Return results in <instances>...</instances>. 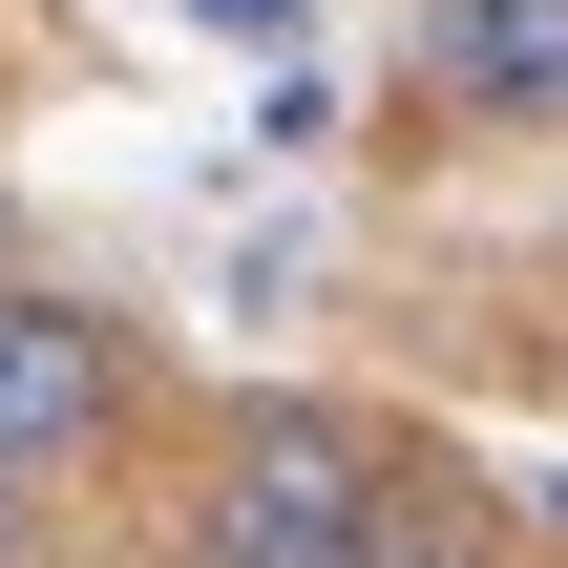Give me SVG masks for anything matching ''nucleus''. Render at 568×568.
Returning a JSON list of instances; mask_svg holds the SVG:
<instances>
[{
  "label": "nucleus",
  "mask_w": 568,
  "mask_h": 568,
  "mask_svg": "<svg viewBox=\"0 0 568 568\" xmlns=\"http://www.w3.org/2000/svg\"><path fill=\"white\" fill-rule=\"evenodd\" d=\"M0 253H21V211H0ZM0 295H21V274H0Z\"/></svg>",
  "instance_id": "5"
},
{
  "label": "nucleus",
  "mask_w": 568,
  "mask_h": 568,
  "mask_svg": "<svg viewBox=\"0 0 568 568\" xmlns=\"http://www.w3.org/2000/svg\"><path fill=\"white\" fill-rule=\"evenodd\" d=\"M190 21H211V42H295L316 0H190Z\"/></svg>",
  "instance_id": "4"
},
{
  "label": "nucleus",
  "mask_w": 568,
  "mask_h": 568,
  "mask_svg": "<svg viewBox=\"0 0 568 568\" xmlns=\"http://www.w3.org/2000/svg\"><path fill=\"white\" fill-rule=\"evenodd\" d=\"M211 568H400L379 443L316 422V400H253V422L211 443Z\"/></svg>",
  "instance_id": "1"
},
{
  "label": "nucleus",
  "mask_w": 568,
  "mask_h": 568,
  "mask_svg": "<svg viewBox=\"0 0 568 568\" xmlns=\"http://www.w3.org/2000/svg\"><path fill=\"white\" fill-rule=\"evenodd\" d=\"M422 84L443 105H568V0H422Z\"/></svg>",
  "instance_id": "3"
},
{
  "label": "nucleus",
  "mask_w": 568,
  "mask_h": 568,
  "mask_svg": "<svg viewBox=\"0 0 568 568\" xmlns=\"http://www.w3.org/2000/svg\"><path fill=\"white\" fill-rule=\"evenodd\" d=\"M105 422H126V337H105L84 295H0V485L84 464Z\"/></svg>",
  "instance_id": "2"
},
{
  "label": "nucleus",
  "mask_w": 568,
  "mask_h": 568,
  "mask_svg": "<svg viewBox=\"0 0 568 568\" xmlns=\"http://www.w3.org/2000/svg\"><path fill=\"white\" fill-rule=\"evenodd\" d=\"M0 548H21V485H0Z\"/></svg>",
  "instance_id": "6"
}]
</instances>
